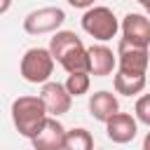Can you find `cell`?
Returning <instances> with one entry per match:
<instances>
[{"mask_svg": "<svg viewBox=\"0 0 150 150\" xmlns=\"http://www.w3.org/2000/svg\"><path fill=\"white\" fill-rule=\"evenodd\" d=\"M49 52L54 61L70 75V73H89V52L82 45L80 35L73 30H59L49 40Z\"/></svg>", "mask_w": 150, "mask_h": 150, "instance_id": "6da1fadb", "label": "cell"}, {"mask_svg": "<svg viewBox=\"0 0 150 150\" xmlns=\"http://www.w3.org/2000/svg\"><path fill=\"white\" fill-rule=\"evenodd\" d=\"M12 120L21 136L33 138L49 120V112L40 96H19L12 103Z\"/></svg>", "mask_w": 150, "mask_h": 150, "instance_id": "7a4b0ae2", "label": "cell"}, {"mask_svg": "<svg viewBox=\"0 0 150 150\" xmlns=\"http://www.w3.org/2000/svg\"><path fill=\"white\" fill-rule=\"evenodd\" d=\"M19 73L30 84H47L54 73V56L49 47H30L19 63Z\"/></svg>", "mask_w": 150, "mask_h": 150, "instance_id": "3957f363", "label": "cell"}, {"mask_svg": "<svg viewBox=\"0 0 150 150\" xmlns=\"http://www.w3.org/2000/svg\"><path fill=\"white\" fill-rule=\"evenodd\" d=\"M120 28H122V23L117 21V16L110 7L98 5V7H91L82 14V30L87 35H91L94 40H101V42L112 40Z\"/></svg>", "mask_w": 150, "mask_h": 150, "instance_id": "277c9868", "label": "cell"}, {"mask_svg": "<svg viewBox=\"0 0 150 150\" xmlns=\"http://www.w3.org/2000/svg\"><path fill=\"white\" fill-rule=\"evenodd\" d=\"M66 21V12L61 7H40L26 14L23 30L28 35H42V33H59L61 23Z\"/></svg>", "mask_w": 150, "mask_h": 150, "instance_id": "5b68a950", "label": "cell"}, {"mask_svg": "<svg viewBox=\"0 0 150 150\" xmlns=\"http://www.w3.org/2000/svg\"><path fill=\"white\" fill-rule=\"evenodd\" d=\"M150 54L145 47H136L127 40H120L117 45V70L129 75H145L148 73Z\"/></svg>", "mask_w": 150, "mask_h": 150, "instance_id": "8992f818", "label": "cell"}, {"mask_svg": "<svg viewBox=\"0 0 150 150\" xmlns=\"http://www.w3.org/2000/svg\"><path fill=\"white\" fill-rule=\"evenodd\" d=\"M66 136H68L66 127L56 117H49L45 122V127L38 131V136L30 138V143H33V150H63Z\"/></svg>", "mask_w": 150, "mask_h": 150, "instance_id": "52a82bcc", "label": "cell"}, {"mask_svg": "<svg viewBox=\"0 0 150 150\" xmlns=\"http://www.w3.org/2000/svg\"><path fill=\"white\" fill-rule=\"evenodd\" d=\"M40 98H42V103H45V108H47V112L52 117L66 115L70 110V103H73V96L68 94L66 84H61V82H47V84H42Z\"/></svg>", "mask_w": 150, "mask_h": 150, "instance_id": "ba28073f", "label": "cell"}, {"mask_svg": "<svg viewBox=\"0 0 150 150\" xmlns=\"http://www.w3.org/2000/svg\"><path fill=\"white\" fill-rule=\"evenodd\" d=\"M122 40L136 47H150V19L136 12H129L122 19Z\"/></svg>", "mask_w": 150, "mask_h": 150, "instance_id": "9c48e42d", "label": "cell"}, {"mask_svg": "<svg viewBox=\"0 0 150 150\" xmlns=\"http://www.w3.org/2000/svg\"><path fill=\"white\" fill-rule=\"evenodd\" d=\"M136 131H138V120H136L134 115H129V112H117L112 120L105 122V134H108V138H110L112 143H120V145L134 141V138H136Z\"/></svg>", "mask_w": 150, "mask_h": 150, "instance_id": "30bf717a", "label": "cell"}, {"mask_svg": "<svg viewBox=\"0 0 150 150\" xmlns=\"http://www.w3.org/2000/svg\"><path fill=\"white\" fill-rule=\"evenodd\" d=\"M89 52V75L94 77H105L115 70L117 66V54H112L110 47L105 45H91L87 47Z\"/></svg>", "mask_w": 150, "mask_h": 150, "instance_id": "8fae6325", "label": "cell"}, {"mask_svg": "<svg viewBox=\"0 0 150 150\" xmlns=\"http://www.w3.org/2000/svg\"><path fill=\"white\" fill-rule=\"evenodd\" d=\"M89 112H91L94 120H98V122L105 124L108 120H112V117L120 112L117 96H115L112 91H105V89L91 94V98H89Z\"/></svg>", "mask_w": 150, "mask_h": 150, "instance_id": "7c38bea8", "label": "cell"}, {"mask_svg": "<svg viewBox=\"0 0 150 150\" xmlns=\"http://www.w3.org/2000/svg\"><path fill=\"white\" fill-rule=\"evenodd\" d=\"M115 91L122 94V96H136L145 89V75H129V73H122L117 70L115 73Z\"/></svg>", "mask_w": 150, "mask_h": 150, "instance_id": "4fadbf2b", "label": "cell"}, {"mask_svg": "<svg viewBox=\"0 0 150 150\" xmlns=\"http://www.w3.org/2000/svg\"><path fill=\"white\" fill-rule=\"evenodd\" d=\"M63 150H94V138L84 127H75L68 131Z\"/></svg>", "mask_w": 150, "mask_h": 150, "instance_id": "5bb4252c", "label": "cell"}, {"mask_svg": "<svg viewBox=\"0 0 150 150\" xmlns=\"http://www.w3.org/2000/svg\"><path fill=\"white\" fill-rule=\"evenodd\" d=\"M89 84H91V77L89 73H70L68 80H66V89L70 96H82L89 91Z\"/></svg>", "mask_w": 150, "mask_h": 150, "instance_id": "9a60e30c", "label": "cell"}, {"mask_svg": "<svg viewBox=\"0 0 150 150\" xmlns=\"http://www.w3.org/2000/svg\"><path fill=\"white\" fill-rule=\"evenodd\" d=\"M134 115H136V120H138L141 124L150 127V94L138 96V101H136V105H134Z\"/></svg>", "mask_w": 150, "mask_h": 150, "instance_id": "2e32d148", "label": "cell"}, {"mask_svg": "<svg viewBox=\"0 0 150 150\" xmlns=\"http://www.w3.org/2000/svg\"><path fill=\"white\" fill-rule=\"evenodd\" d=\"M66 2L75 9H91L94 7V0H66Z\"/></svg>", "mask_w": 150, "mask_h": 150, "instance_id": "e0dca14e", "label": "cell"}, {"mask_svg": "<svg viewBox=\"0 0 150 150\" xmlns=\"http://www.w3.org/2000/svg\"><path fill=\"white\" fill-rule=\"evenodd\" d=\"M9 2H12V0H2V5H0V14H5V12L9 9Z\"/></svg>", "mask_w": 150, "mask_h": 150, "instance_id": "ac0fdd59", "label": "cell"}, {"mask_svg": "<svg viewBox=\"0 0 150 150\" xmlns=\"http://www.w3.org/2000/svg\"><path fill=\"white\" fill-rule=\"evenodd\" d=\"M143 150H150V131H148L145 138H143Z\"/></svg>", "mask_w": 150, "mask_h": 150, "instance_id": "d6986e66", "label": "cell"}, {"mask_svg": "<svg viewBox=\"0 0 150 150\" xmlns=\"http://www.w3.org/2000/svg\"><path fill=\"white\" fill-rule=\"evenodd\" d=\"M141 7H143L148 14H150V0H143V5H141Z\"/></svg>", "mask_w": 150, "mask_h": 150, "instance_id": "ffe728a7", "label": "cell"}]
</instances>
